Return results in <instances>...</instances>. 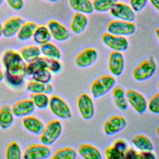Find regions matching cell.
Listing matches in <instances>:
<instances>
[{"label": "cell", "mask_w": 159, "mask_h": 159, "mask_svg": "<svg viewBox=\"0 0 159 159\" xmlns=\"http://www.w3.org/2000/svg\"><path fill=\"white\" fill-rule=\"evenodd\" d=\"M2 62L4 67V78L9 84L18 87L24 84L25 78L26 63L19 51L8 49L3 52Z\"/></svg>", "instance_id": "1"}, {"label": "cell", "mask_w": 159, "mask_h": 159, "mask_svg": "<svg viewBox=\"0 0 159 159\" xmlns=\"http://www.w3.org/2000/svg\"><path fill=\"white\" fill-rule=\"evenodd\" d=\"M30 99L32 100L35 107L39 109H45L48 107L50 97L44 93L30 94Z\"/></svg>", "instance_id": "31"}, {"label": "cell", "mask_w": 159, "mask_h": 159, "mask_svg": "<svg viewBox=\"0 0 159 159\" xmlns=\"http://www.w3.org/2000/svg\"><path fill=\"white\" fill-rule=\"evenodd\" d=\"M41 55L48 59H60L62 54L59 47L52 42L39 46Z\"/></svg>", "instance_id": "26"}, {"label": "cell", "mask_w": 159, "mask_h": 159, "mask_svg": "<svg viewBox=\"0 0 159 159\" xmlns=\"http://www.w3.org/2000/svg\"><path fill=\"white\" fill-rule=\"evenodd\" d=\"M14 115L11 108L5 104L0 108V127L2 129H7L12 125L14 121Z\"/></svg>", "instance_id": "25"}, {"label": "cell", "mask_w": 159, "mask_h": 159, "mask_svg": "<svg viewBox=\"0 0 159 159\" xmlns=\"http://www.w3.org/2000/svg\"><path fill=\"white\" fill-rule=\"evenodd\" d=\"M103 44L111 51L123 52L127 50L129 42L126 37L118 36L107 32H104L101 36Z\"/></svg>", "instance_id": "7"}, {"label": "cell", "mask_w": 159, "mask_h": 159, "mask_svg": "<svg viewBox=\"0 0 159 159\" xmlns=\"http://www.w3.org/2000/svg\"><path fill=\"white\" fill-rule=\"evenodd\" d=\"M79 154L84 159H101L102 154L99 149L95 146L87 143L82 144L78 148Z\"/></svg>", "instance_id": "23"}, {"label": "cell", "mask_w": 159, "mask_h": 159, "mask_svg": "<svg viewBox=\"0 0 159 159\" xmlns=\"http://www.w3.org/2000/svg\"><path fill=\"white\" fill-rule=\"evenodd\" d=\"M46 26L50 31L52 39L56 41L64 42L69 39L70 30L58 20L50 19L47 22Z\"/></svg>", "instance_id": "10"}, {"label": "cell", "mask_w": 159, "mask_h": 159, "mask_svg": "<svg viewBox=\"0 0 159 159\" xmlns=\"http://www.w3.org/2000/svg\"><path fill=\"white\" fill-rule=\"evenodd\" d=\"M156 158V155L152 151L138 152V159H155Z\"/></svg>", "instance_id": "44"}, {"label": "cell", "mask_w": 159, "mask_h": 159, "mask_svg": "<svg viewBox=\"0 0 159 159\" xmlns=\"http://www.w3.org/2000/svg\"><path fill=\"white\" fill-rule=\"evenodd\" d=\"M47 59L43 56H41L38 59L30 63L26 64L25 72L26 76H31L36 72L47 69Z\"/></svg>", "instance_id": "28"}, {"label": "cell", "mask_w": 159, "mask_h": 159, "mask_svg": "<svg viewBox=\"0 0 159 159\" xmlns=\"http://www.w3.org/2000/svg\"><path fill=\"white\" fill-rule=\"evenodd\" d=\"M47 59V69L52 74L60 73L63 69V65L58 59Z\"/></svg>", "instance_id": "37"}, {"label": "cell", "mask_w": 159, "mask_h": 159, "mask_svg": "<svg viewBox=\"0 0 159 159\" xmlns=\"http://www.w3.org/2000/svg\"><path fill=\"white\" fill-rule=\"evenodd\" d=\"M159 28H157L155 30V34L156 36V38L158 39H159Z\"/></svg>", "instance_id": "49"}, {"label": "cell", "mask_w": 159, "mask_h": 159, "mask_svg": "<svg viewBox=\"0 0 159 159\" xmlns=\"http://www.w3.org/2000/svg\"><path fill=\"white\" fill-rule=\"evenodd\" d=\"M124 159H138V152L133 148H127L124 152Z\"/></svg>", "instance_id": "42"}, {"label": "cell", "mask_w": 159, "mask_h": 159, "mask_svg": "<svg viewBox=\"0 0 159 159\" xmlns=\"http://www.w3.org/2000/svg\"><path fill=\"white\" fill-rule=\"evenodd\" d=\"M148 3V0H128V4L135 13L142 11Z\"/></svg>", "instance_id": "38"}, {"label": "cell", "mask_w": 159, "mask_h": 159, "mask_svg": "<svg viewBox=\"0 0 159 159\" xmlns=\"http://www.w3.org/2000/svg\"><path fill=\"white\" fill-rule=\"evenodd\" d=\"M19 53L26 64L30 63L41 56L39 46L35 44L23 46L20 49Z\"/></svg>", "instance_id": "21"}, {"label": "cell", "mask_w": 159, "mask_h": 159, "mask_svg": "<svg viewBox=\"0 0 159 159\" xmlns=\"http://www.w3.org/2000/svg\"><path fill=\"white\" fill-rule=\"evenodd\" d=\"M32 80L43 84L51 83L52 80V73L47 69L36 72L31 76Z\"/></svg>", "instance_id": "33"}, {"label": "cell", "mask_w": 159, "mask_h": 159, "mask_svg": "<svg viewBox=\"0 0 159 159\" xmlns=\"http://www.w3.org/2000/svg\"><path fill=\"white\" fill-rule=\"evenodd\" d=\"M88 22L89 20L87 15L75 12L70 18V30L74 34H81L86 29Z\"/></svg>", "instance_id": "18"}, {"label": "cell", "mask_w": 159, "mask_h": 159, "mask_svg": "<svg viewBox=\"0 0 159 159\" xmlns=\"http://www.w3.org/2000/svg\"><path fill=\"white\" fill-rule=\"evenodd\" d=\"M112 96L113 99L125 96L124 89L121 86H114L112 89Z\"/></svg>", "instance_id": "43"}, {"label": "cell", "mask_w": 159, "mask_h": 159, "mask_svg": "<svg viewBox=\"0 0 159 159\" xmlns=\"http://www.w3.org/2000/svg\"><path fill=\"white\" fill-rule=\"evenodd\" d=\"M45 1L47 2H51V3H56V2H58L59 0H44Z\"/></svg>", "instance_id": "48"}, {"label": "cell", "mask_w": 159, "mask_h": 159, "mask_svg": "<svg viewBox=\"0 0 159 159\" xmlns=\"http://www.w3.org/2000/svg\"><path fill=\"white\" fill-rule=\"evenodd\" d=\"M97 50L92 47H87L80 51L74 57V63L78 67L86 68L93 65L98 58Z\"/></svg>", "instance_id": "8"}, {"label": "cell", "mask_w": 159, "mask_h": 159, "mask_svg": "<svg viewBox=\"0 0 159 159\" xmlns=\"http://www.w3.org/2000/svg\"><path fill=\"white\" fill-rule=\"evenodd\" d=\"M22 124L27 131L37 135L41 134L45 125L40 119L31 114L23 118Z\"/></svg>", "instance_id": "19"}, {"label": "cell", "mask_w": 159, "mask_h": 159, "mask_svg": "<svg viewBox=\"0 0 159 159\" xmlns=\"http://www.w3.org/2000/svg\"><path fill=\"white\" fill-rule=\"evenodd\" d=\"M106 30L108 33L127 37L135 32L136 26L134 22L113 19L108 22Z\"/></svg>", "instance_id": "5"}, {"label": "cell", "mask_w": 159, "mask_h": 159, "mask_svg": "<svg viewBox=\"0 0 159 159\" xmlns=\"http://www.w3.org/2000/svg\"><path fill=\"white\" fill-rule=\"evenodd\" d=\"M157 65L152 57H149L140 62L132 71L133 78L139 82L145 81L151 78L156 73Z\"/></svg>", "instance_id": "3"}, {"label": "cell", "mask_w": 159, "mask_h": 159, "mask_svg": "<svg viewBox=\"0 0 159 159\" xmlns=\"http://www.w3.org/2000/svg\"><path fill=\"white\" fill-rule=\"evenodd\" d=\"M38 25L34 21H25L16 34L17 39L20 41L25 42L32 39Z\"/></svg>", "instance_id": "20"}, {"label": "cell", "mask_w": 159, "mask_h": 159, "mask_svg": "<svg viewBox=\"0 0 159 159\" xmlns=\"http://www.w3.org/2000/svg\"><path fill=\"white\" fill-rule=\"evenodd\" d=\"M2 36V24L0 23V39Z\"/></svg>", "instance_id": "50"}, {"label": "cell", "mask_w": 159, "mask_h": 159, "mask_svg": "<svg viewBox=\"0 0 159 159\" xmlns=\"http://www.w3.org/2000/svg\"><path fill=\"white\" fill-rule=\"evenodd\" d=\"M10 8L15 11H20L25 5L24 0H4Z\"/></svg>", "instance_id": "39"}, {"label": "cell", "mask_w": 159, "mask_h": 159, "mask_svg": "<svg viewBox=\"0 0 159 159\" xmlns=\"http://www.w3.org/2000/svg\"><path fill=\"white\" fill-rule=\"evenodd\" d=\"M127 102L139 114H143L147 109V101L145 97L140 92L128 89L125 93Z\"/></svg>", "instance_id": "13"}, {"label": "cell", "mask_w": 159, "mask_h": 159, "mask_svg": "<svg viewBox=\"0 0 159 159\" xmlns=\"http://www.w3.org/2000/svg\"><path fill=\"white\" fill-rule=\"evenodd\" d=\"M126 124V120L122 115H112L103 123V132L107 135H114L123 130Z\"/></svg>", "instance_id": "14"}, {"label": "cell", "mask_w": 159, "mask_h": 159, "mask_svg": "<svg viewBox=\"0 0 159 159\" xmlns=\"http://www.w3.org/2000/svg\"><path fill=\"white\" fill-rule=\"evenodd\" d=\"M53 91V87L51 83L45 84V92L44 93L49 95L52 93Z\"/></svg>", "instance_id": "46"}, {"label": "cell", "mask_w": 159, "mask_h": 159, "mask_svg": "<svg viewBox=\"0 0 159 159\" xmlns=\"http://www.w3.org/2000/svg\"><path fill=\"white\" fill-rule=\"evenodd\" d=\"M115 84L114 76L111 74H103L93 81L90 86V92L94 98H99L112 90Z\"/></svg>", "instance_id": "2"}, {"label": "cell", "mask_w": 159, "mask_h": 159, "mask_svg": "<svg viewBox=\"0 0 159 159\" xmlns=\"http://www.w3.org/2000/svg\"><path fill=\"white\" fill-rule=\"evenodd\" d=\"M131 142L135 147L140 151H152L153 145L151 139L147 136L138 134L134 136Z\"/></svg>", "instance_id": "27"}, {"label": "cell", "mask_w": 159, "mask_h": 159, "mask_svg": "<svg viewBox=\"0 0 159 159\" xmlns=\"http://www.w3.org/2000/svg\"><path fill=\"white\" fill-rule=\"evenodd\" d=\"M109 14L114 19L134 22L135 19L136 13L128 3L117 1L110 10Z\"/></svg>", "instance_id": "9"}, {"label": "cell", "mask_w": 159, "mask_h": 159, "mask_svg": "<svg viewBox=\"0 0 159 159\" xmlns=\"http://www.w3.org/2000/svg\"><path fill=\"white\" fill-rule=\"evenodd\" d=\"M77 152L74 148L64 147L56 151L52 156L53 159H75L77 158Z\"/></svg>", "instance_id": "30"}, {"label": "cell", "mask_w": 159, "mask_h": 159, "mask_svg": "<svg viewBox=\"0 0 159 159\" xmlns=\"http://www.w3.org/2000/svg\"><path fill=\"white\" fill-rule=\"evenodd\" d=\"M52 154V150L49 146L43 143L30 144L25 148L23 153L25 159H45Z\"/></svg>", "instance_id": "11"}, {"label": "cell", "mask_w": 159, "mask_h": 159, "mask_svg": "<svg viewBox=\"0 0 159 159\" xmlns=\"http://www.w3.org/2000/svg\"><path fill=\"white\" fill-rule=\"evenodd\" d=\"M63 125L60 121L52 120L44 125L43 130L39 135V139L43 144L47 146L53 144L61 135Z\"/></svg>", "instance_id": "4"}, {"label": "cell", "mask_w": 159, "mask_h": 159, "mask_svg": "<svg viewBox=\"0 0 159 159\" xmlns=\"http://www.w3.org/2000/svg\"><path fill=\"white\" fill-rule=\"evenodd\" d=\"M45 84L31 80L26 84V89L31 93H39L45 92Z\"/></svg>", "instance_id": "34"}, {"label": "cell", "mask_w": 159, "mask_h": 159, "mask_svg": "<svg viewBox=\"0 0 159 159\" xmlns=\"http://www.w3.org/2000/svg\"><path fill=\"white\" fill-rule=\"evenodd\" d=\"M24 22L23 17L19 16H12L8 17L2 24V36L6 38L16 36Z\"/></svg>", "instance_id": "16"}, {"label": "cell", "mask_w": 159, "mask_h": 159, "mask_svg": "<svg viewBox=\"0 0 159 159\" xmlns=\"http://www.w3.org/2000/svg\"><path fill=\"white\" fill-rule=\"evenodd\" d=\"M148 2L155 10L159 11V0H148Z\"/></svg>", "instance_id": "45"}, {"label": "cell", "mask_w": 159, "mask_h": 159, "mask_svg": "<svg viewBox=\"0 0 159 159\" xmlns=\"http://www.w3.org/2000/svg\"><path fill=\"white\" fill-rule=\"evenodd\" d=\"M69 6L76 12L90 15L94 11L92 0H68Z\"/></svg>", "instance_id": "22"}, {"label": "cell", "mask_w": 159, "mask_h": 159, "mask_svg": "<svg viewBox=\"0 0 159 159\" xmlns=\"http://www.w3.org/2000/svg\"><path fill=\"white\" fill-rule=\"evenodd\" d=\"M118 0H92L94 11L98 13L109 12Z\"/></svg>", "instance_id": "32"}, {"label": "cell", "mask_w": 159, "mask_h": 159, "mask_svg": "<svg viewBox=\"0 0 159 159\" xmlns=\"http://www.w3.org/2000/svg\"><path fill=\"white\" fill-rule=\"evenodd\" d=\"M11 108L14 116L18 118L31 115L35 110V106L30 98L20 99L15 102Z\"/></svg>", "instance_id": "17"}, {"label": "cell", "mask_w": 159, "mask_h": 159, "mask_svg": "<svg viewBox=\"0 0 159 159\" xmlns=\"http://www.w3.org/2000/svg\"><path fill=\"white\" fill-rule=\"evenodd\" d=\"M114 104L117 108L121 111H125L128 108V102L125 96L113 99Z\"/></svg>", "instance_id": "40"}, {"label": "cell", "mask_w": 159, "mask_h": 159, "mask_svg": "<svg viewBox=\"0 0 159 159\" xmlns=\"http://www.w3.org/2000/svg\"><path fill=\"white\" fill-rule=\"evenodd\" d=\"M147 109L151 113L159 114V94L156 93L152 96L147 102Z\"/></svg>", "instance_id": "35"}, {"label": "cell", "mask_w": 159, "mask_h": 159, "mask_svg": "<svg viewBox=\"0 0 159 159\" xmlns=\"http://www.w3.org/2000/svg\"><path fill=\"white\" fill-rule=\"evenodd\" d=\"M4 79V72L0 69V82H1Z\"/></svg>", "instance_id": "47"}, {"label": "cell", "mask_w": 159, "mask_h": 159, "mask_svg": "<svg viewBox=\"0 0 159 159\" xmlns=\"http://www.w3.org/2000/svg\"><path fill=\"white\" fill-rule=\"evenodd\" d=\"M105 157L108 159H124V153L114 148L112 145L108 146L105 150Z\"/></svg>", "instance_id": "36"}, {"label": "cell", "mask_w": 159, "mask_h": 159, "mask_svg": "<svg viewBox=\"0 0 159 159\" xmlns=\"http://www.w3.org/2000/svg\"><path fill=\"white\" fill-rule=\"evenodd\" d=\"M32 39L35 44L39 46L51 41L52 37L46 25H38Z\"/></svg>", "instance_id": "24"}, {"label": "cell", "mask_w": 159, "mask_h": 159, "mask_svg": "<svg viewBox=\"0 0 159 159\" xmlns=\"http://www.w3.org/2000/svg\"><path fill=\"white\" fill-rule=\"evenodd\" d=\"M48 107L51 112L59 119L67 120L72 117L68 104L57 95L52 94L50 97Z\"/></svg>", "instance_id": "6"}, {"label": "cell", "mask_w": 159, "mask_h": 159, "mask_svg": "<svg viewBox=\"0 0 159 159\" xmlns=\"http://www.w3.org/2000/svg\"><path fill=\"white\" fill-rule=\"evenodd\" d=\"M77 107L81 117L85 120H90L95 113L94 105L93 99L86 93L80 94L77 99Z\"/></svg>", "instance_id": "12"}, {"label": "cell", "mask_w": 159, "mask_h": 159, "mask_svg": "<svg viewBox=\"0 0 159 159\" xmlns=\"http://www.w3.org/2000/svg\"><path fill=\"white\" fill-rule=\"evenodd\" d=\"M125 66L123 54L121 52L111 51L108 56V69L111 75L119 77L122 75Z\"/></svg>", "instance_id": "15"}, {"label": "cell", "mask_w": 159, "mask_h": 159, "mask_svg": "<svg viewBox=\"0 0 159 159\" xmlns=\"http://www.w3.org/2000/svg\"><path fill=\"white\" fill-rule=\"evenodd\" d=\"M5 157L7 159H20L23 156L20 144L16 141H11L5 150Z\"/></svg>", "instance_id": "29"}, {"label": "cell", "mask_w": 159, "mask_h": 159, "mask_svg": "<svg viewBox=\"0 0 159 159\" xmlns=\"http://www.w3.org/2000/svg\"><path fill=\"white\" fill-rule=\"evenodd\" d=\"M4 1V0H0V6H1V5L2 3H3Z\"/></svg>", "instance_id": "51"}, {"label": "cell", "mask_w": 159, "mask_h": 159, "mask_svg": "<svg viewBox=\"0 0 159 159\" xmlns=\"http://www.w3.org/2000/svg\"><path fill=\"white\" fill-rule=\"evenodd\" d=\"M112 145L118 150L124 153L128 148V145L126 141L121 139L115 140L112 143Z\"/></svg>", "instance_id": "41"}]
</instances>
